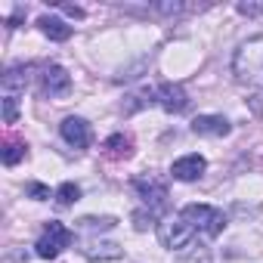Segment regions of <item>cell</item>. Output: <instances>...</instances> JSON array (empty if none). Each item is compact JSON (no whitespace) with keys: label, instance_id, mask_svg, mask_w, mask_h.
Wrapping results in <instances>:
<instances>
[{"label":"cell","instance_id":"6da1fadb","mask_svg":"<svg viewBox=\"0 0 263 263\" xmlns=\"http://www.w3.org/2000/svg\"><path fill=\"white\" fill-rule=\"evenodd\" d=\"M232 74H235L241 84L263 81V34L248 37V41L235 50V56H232Z\"/></svg>","mask_w":263,"mask_h":263},{"label":"cell","instance_id":"7a4b0ae2","mask_svg":"<svg viewBox=\"0 0 263 263\" xmlns=\"http://www.w3.org/2000/svg\"><path fill=\"white\" fill-rule=\"evenodd\" d=\"M180 217L195 229V232H201V235H220L223 232V226H226V217H223V211L220 208H211V204H186L183 211H180Z\"/></svg>","mask_w":263,"mask_h":263},{"label":"cell","instance_id":"3957f363","mask_svg":"<svg viewBox=\"0 0 263 263\" xmlns=\"http://www.w3.org/2000/svg\"><path fill=\"white\" fill-rule=\"evenodd\" d=\"M71 241H74V232H71L68 226H62L59 220H50L47 229H44V235H41L37 245H34V254L44 257V260H56Z\"/></svg>","mask_w":263,"mask_h":263},{"label":"cell","instance_id":"277c9868","mask_svg":"<svg viewBox=\"0 0 263 263\" xmlns=\"http://www.w3.org/2000/svg\"><path fill=\"white\" fill-rule=\"evenodd\" d=\"M158 238H161V245L164 248H171V251H177V248H186L192 238H195V229L177 214V217H167V220H161L158 223Z\"/></svg>","mask_w":263,"mask_h":263},{"label":"cell","instance_id":"5b68a950","mask_svg":"<svg viewBox=\"0 0 263 263\" xmlns=\"http://www.w3.org/2000/svg\"><path fill=\"white\" fill-rule=\"evenodd\" d=\"M134 189H137V195L146 201L149 214H155V217L164 214V208H167V186H164L161 180H155V177H140V180H134Z\"/></svg>","mask_w":263,"mask_h":263},{"label":"cell","instance_id":"8992f818","mask_svg":"<svg viewBox=\"0 0 263 263\" xmlns=\"http://www.w3.org/2000/svg\"><path fill=\"white\" fill-rule=\"evenodd\" d=\"M59 134H62V140L68 143V146H74V149H87L90 146V124L84 121V118H65L62 121V127H59Z\"/></svg>","mask_w":263,"mask_h":263},{"label":"cell","instance_id":"52a82bcc","mask_svg":"<svg viewBox=\"0 0 263 263\" xmlns=\"http://www.w3.org/2000/svg\"><path fill=\"white\" fill-rule=\"evenodd\" d=\"M155 99H158V105H161L164 111H171V115H180V111L189 105V96H186V90H183L180 84H161V87L155 90Z\"/></svg>","mask_w":263,"mask_h":263},{"label":"cell","instance_id":"ba28073f","mask_svg":"<svg viewBox=\"0 0 263 263\" xmlns=\"http://www.w3.org/2000/svg\"><path fill=\"white\" fill-rule=\"evenodd\" d=\"M208 171V161L201 158V155H183V158H177L174 161V167H171V174H174V180H180V183H192V180H198L201 174Z\"/></svg>","mask_w":263,"mask_h":263},{"label":"cell","instance_id":"9c48e42d","mask_svg":"<svg viewBox=\"0 0 263 263\" xmlns=\"http://www.w3.org/2000/svg\"><path fill=\"white\" fill-rule=\"evenodd\" d=\"M229 130L232 127L223 115H198L192 121V134H198V137H226Z\"/></svg>","mask_w":263,"mask_h":263},{"label":"cell","instance_id":"30bf717a","mask_svg":"<svg viewBox=\"0 0 263 263\" xmlns=\"http://www.w3.org/2000/svg\"><path fill=\"white\" fill-rule=\"evenodd\" d=\"M71 87V74L62 65H47L44 71V93L47 96H65Z\"/></svg>","mask_w":263,"mask_h":263},{"label":"cell","instance_id":"8fae6325","mask_svg":"<svg viewBox=\"0 0 263 263\" xmlns=\"http://www.w3.org/2000/svg\"><path fill=\"white\" fill-rule=\"evenodd\" d=\"M31 81V65H13L4 78H0V84H4V96H19V90H25Z\"/></svg>","mask_w":263,"mask_h":263},{"label":"cell","instance_id":"7c38bea8","mask_svg":"<svg viewBox=\"0 0 263 263\" xmlns=\"http://www.w3.org/2000/svg\"><path fill=\"white\" fill-rule=\"evenodd\" d=\"M81 251L90 260H121V248L115 241H87Z\"/></svg>","mask_w":263,"mask_h":263},{"label":"cell","instance_id":"4fadbf2b","mask_svg":"<svg viewBox=\"0 0 263 263\" xmlns=\"http://www.w3.org/2000/svg\"><path fill=\"white\" fill-rule=\"evenodd\" d=\"M37 25H41V31H44L50 41H68V37H71V25H65V22L56 19V16H41Z\"/></svg>","mask_w":263,"mask_h":263},{"label":"cell","instance_id":"5bb4252c","mask_svg":"<svg viewBox=\"0 0 263 263\" xmlns=\"http://www.w3.org/2000/svg\"><path fill=\"white\" fill-rule=\"evenodd\" d=\"M78 198H81V189H78L74 183H62V186L56 189V204H59V208H71Z\"/></svg>","mask_w":263,"mask_h":263},{"label":"cell","instance_id":"9a60e30c","mask_svg":"<svg viewBox=\"0 0 263 263\" xmlns=\"http://www.w3.org/2000/svg\"><path fill=\"white\" fill-rule=\"evenodd\" d=\"M105 149H108V155H115V158H121V155H127V152H130V140L118 134V137H111V140L105 143Z\"/></svg>","mask_w":263,"mask_h":263},{"label":"cell","instance_id":"2e32d148","mask_svg":"<svg viewBox=\"0 0 263 263\" xmlns=\"http://www.w3.org/2000/svg\"><path fill=\"white\" fill-rule=\"evenodd\" d=\"M25 158V146L22 143H7V149H4V164H19Z\"/></svg>","mask_w":263,"mask_h":263},{"label":"cell","instance_id":"e0dca14e","mask_svg":"<svg viewBox=\"0 0 263 263\" xmlns=\"http://www.w3.org/2000/svg\"><path fill=\"white\" fill-rule=\"evenodd\" d=\"M16 118H19V96H4V121L16 124Z\"/></svg>","mask_w":263,"mask_h":263},{"label":"cell","instance_id":"ac0fdd59","mask_svg":"<svg viewBox=\"0 0 263 263\" xmlns=\"http://www.w3.org/2000/svg\"><path fill=\"white\" fill-rule=\"evenodd\" d=\"M81 226H84V229H96V226H99V229H111L115 220H111V217H102V220H96V217H84Z\"/></svg>","mask_w":263,"mask_h":263},{"label":"cell","instance_id":"d6986e66","mask_svg":"<svg viewBox=\"0 0 263 263\" xmlns=\"http://www.w3.org/2000/svg\"><path fill=\"white\" fill-rule=\"evenodd\" d=\"M28 195H31L34 201H47V198H50V189L41 186V183H28Z\"/></svg>","mask_w":263,"mask_h":263},{"label":"cell","instance_id":"ffe728a7","mask_svg":"<svg viewBox=\"0 0 263 263\" xmlns=\"http://www.w3.org/2000/svg\"><path fill=\"white\" fill-rule=\"evenodd\" d=\"M152 10L155 13H164V16H180L183 13V4H155Z\"/></svg>","mask_w":263,"mask_h":263},{"label":"cell","instance_id":"44dd1931","mask_svg":"<svg viewBox=\"0 0 263 263\" xmlns=\"http://www.w3.org/2000/svg\"><path fill=\"white\" fill-rule=\"evenodd\" d=\"M238 13L241 16H263V4H238Z\"/></svg>","mask_w":263,"mask_h":263},{"label":"cell","instance_id":"7402d4cb","mask_svg":"<svg viewBox=\"0 0 263 263\" xmlns=\"http://www.w3.org/2000/svg\"><path fill=\"white\" fill-rule=\"evenodd\" d=\"M62 10H65L68 16H74V19H81V16H84V10H81V7H62Z\"/></svg>","mask_w":263,"mask_h":263},{"label":"cell","instance_id":"603a6c76","mask_svg":"<svg viewBox=\"0 0 263 263\" xmlns=\"http://www.w3.org/2000/svg\"><path fill=\"white\" fill-rule=\"evenodd\" d=\"M254 111H257V115H263V93H257V96H254Z\"/></svg>","mask_w":263,"mask_h":263}]
</instances>
